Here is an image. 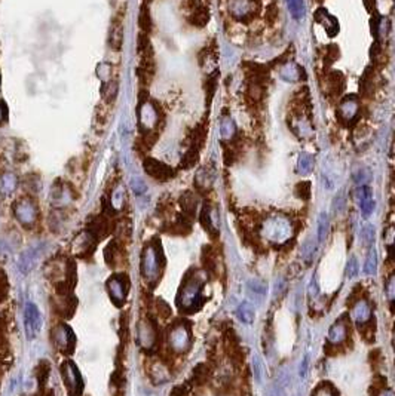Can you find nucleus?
<instances>
[{"mask_svg": "<svg viewBox=\"0 0 395 396\" xmlns=\"http://www.w3.org/2000/svg\"><path fill=\"white\" fill-rule=\"evenodd\" d=\"M128 288H129V284H128L126 276H123V274L112 276L107 281V290H108V294H110V298L115 301L116 306H122V303H125Z\"/></svg>", "mask_w": 395, "mask_h": 396, "instance_id": "5", "label": "nucleus"}, {"mask_svg": "<svg viewBox=\"0 0 395 396\" xmlns=\"http://www.w3.org/2000/svg\"><path fill=\"white\" fill-rule=\"evenodd\" d=\"M327 88L332 95H339L342 94L345 88V77L340 72H332L327 76Z\"/></svg>", "mask_w": 395, "mask_h": 396, "instance_id": "16", "label": "nucleus"}, {"mask_svg": "<svg viewBox=\"0 0 395 396\" xmlns=\"http://www.w3.org/2000/svg\"><path fill=\"white\" fill-rule=\"evenodd\" d=\"M199 220H201L202 227L210 233V236H211V238H215V236L218 235V231H217V229H215V226L213 224V215H211V206H210V205H204V206H202V211H201V217H199Z\"/></svg>", "mask_w": 395, "mask_h": 396, "instance_id": "18", "label": "nucleus"}, {"mask_svg": "<svg viewBox=\"0 0 395 396\" xmlns=\"http://www.w3.org/2000/svg\"><path fill=\"white\" fill-rule=\"evenodd\" d=\"M250 288H251V291H254L256 294H265L266 292V284H263V282H260V281H257V279H254V281H250Z\"/></svg>", "mask_w": 395, "mask_h": 396, "instance_id": "43", "label": "nucleus"}, {"mask_svg": "<svg viewBox=\"0 0 395 396\" xmlns=\"http://www.w3.org/2000/svg\"><path fill=\"white\" fill-rule=\"evenodd\" d=\"M358 260L355 257H350L349 261H348V266H346V276L348 277H355L358 274Z\"/></svg>", "mask_w": 395, "mask_h": 396, "instance_id": "40", "label": "nucleus"}, {"mask_svg": "<svg viewBox=\"0 0 395 396\" xmlns=\"http://www.w3.org/2000/svg\"><path fill=\"white\" fill-rule=\"evenodd\" d=\"M61 376L62 381L67 387V392L70 396H80L83 390V381L80 377V372L77 366L72 361H65L61 365Z\"/></svg>", "mask_w": 395, "mask_h": 396, "instance_id": "1", "label": "nucleus"}, {"mask_svg": "<svg viewBox=\"0 0 395 396\" xmlns=\"http://www.w3.org/2000/svg\"><path fill=\"white\" fill-rule=\"evenodd\" d=\"M220 134H222V138L223 139H232L233 135H235V123L232 119L229 118H225L222 123H220Z\"/></svg>", "mask_w": 395, "mask_h": 396, "instance_id": "27", "label": "nucleus"}, {"mask_svg": "<svg viewBox=\"0 0 395 396\" xmlns=\"http://www.w3.org/2000/svg\"><path fill=\"white\" fill-rule=\"evenodd\" d=\"M143 168H144L147 175H150L152 178L158 180V181H167L174 175L171 167H168L167 164H164L161 160H156L153 157H146L144 162H143Z\"/></svg>", "mask_w": 395, "mask_h": 396, "instance_id": "7", "label": "nucleus"}, {"mask_svg": "<svg viewBox=\"0 0 395 396\" xmlns=\"http://www.w3.org/2000/svg\"><path fill=\"white\" fill-rule=\"evenodd\" d=\"M214 183V171L210 167H202L196 172L195 185L199 192H208Z\"/></svg>", "mask_w": 395, "mask_h": 396, "instance_id": "13", "label": "nucleus"}, {"mask_svg": "<svg viewBox=\"0 0 395 396\" xmlns=\"http://www.w3.org/2000/svg\"><path fill=\"white\" fill-rule=\"evenodd\" d=\"M52 341L55 343L57 349L61 351L62 353H73L75 351V344H76V337L73 334L72 328L61 323V325H57L54 330H52Z\"/></svg>", "mask_w": 395, "mask_h": 396, "instance_id": "2", "label": "nucleus"}, {"mask_svg": "<svg viewBox=\"0 0 395 396\" xmlns=\"http://www.w3.org/2000/svg\"><path fill=\"white\" fill-rule=\"evenodd\" d=\"M236 316H238V319L244 322V323H253L254 319H256V313H254V309L251 307L250 303H247V301H244L241 305L238 306V309H236Z\"/></svg>", "mask_w": 395, "mask_h": 396, "instance_id": "21", "label": "nucleus"}, {"mask_svg": "<svg viewBox=\"0 0 395 396\" xmlns=\"http://www.w3.org/2000/svg\"><path fill=\"white\" fill-rule=\"evenodd\" d=\"M348 337V323H346V318H340L339 320H336L335 323L332 325L330 331H328V343L332 344H340L345 338Z\"/></svg>", "mask_w": 395, "mask_h": 396, "instance_id": "12", "label": "nucleus"}, {"mask_svg": "<svg viewBox=\"0 0 395 396\" xmlns=\"http://www.w3.org/2000/svg\"><path fill=\"white\" fill-rule=\"evenodd\" d=\"M208 379V368L205 364H198L193 369V381L198 386H202Z\"/></svg>", "mask_w": 395, "mask_h": 396, "instance_id": "29", "label": "nucleus"}, {"mask_svg": "<svg viewBox=\"0 0 395 396\" xmlns=\"http://www.w3.org/2000/svg\"><path fill=\"white\" fill-rule=\"evenodd\" d=\"M49 364L48 362H40L39 365H37V372H36V377H37V381H39V384L40 386H43L48 380V377H49Z\"/></svg>", "mask_w": 395, "mask_h": 396, "instance_id": "33", "label": "nucleus"}, {"mask_svg": "<svg viewBox=\"0 0 395 396\" xmlns=\"http://www.w3.org/2000/svg\"><path fill=\"white\" fill-rule=\"evenodd\" d=\"M158 310H159V313H161V316H164V318H167L169 316V313H171V310H169V307L168 305H165L162 300H159L158 301Z\"/></svg>", "mask_w": 395, "mask_h": 396, "instance_id": "45", "label": "nucleus"}, {"mask_svg": "<svg viewBox=\"0 0 395 396\" xmlns=\"http://www.w3.org/2000/svg\"><path fill=\"white\" fill-rule=\"evenodd\" d=\"M202 264L207 270L213 272L215 269V260H214V254L211 252L210 248H204V254H202Z\"/></svg>", "mask_w": 395, "mask_h": 396, "instance_id": "34", "label": "nucleus"}, {"mask_svg": "<svg viewBox=\"0 0 395 396\" xmlns=\"http://www.w3.org/2000/svg\"><path fill=\"white\" fill-rule=\"evenodd\" d=\"M156 340V331L155 327L149 322H140L138 325V341L144 347H152V344Z\"/></svg>", "mask_w": 395, "mask_h": 396, "instance_id": "14", "label": "nucleus"}, {"mask_svg": "<svg viewBox=\"0 0 395 396\" xmlns=\"http://www.w3.org/2000/svg\"><path fill=\"white\" fill-rule=\"evenodd\" d=\"M312 168H314V157H312L311 154H308V153L300 154L299 162H297V171H299V174L308 175V174L312 171Z\"/></svg>", "mask_w": 395, "mask_h": 396, "instance_id": "26", "label": "nucleus"}, {"mask_svg": "<svg viewBox=\"0 0 395 396\" xmlns=\"http://www.w3.org/2000/svg\"><path fill=\"white\" fill-rule=\"evenodd\" d=\"M278 12H279V9H278V6L275 5V3H272L269 8H268V14H266V16H268V19L269 21H274L275 18L278 16Z\"/></svg>", "mask_w": 395, "mask_h": 396, "instance_id": "46", "label": "nucleus"}, {"mask_svg": "<svg viewBox=\"0 0 395 396\" xmlns=\"http://www.w3.org/2000/svg\"><path fill=\"white\" fill-rule=\"evenodd\" d=\"M360 114V100L355 95H348L340 101V106L337 110L339 121L345 125H349L354 121H357Z\"/></svg>", "mask_w": 395, "mask_h": 396, "instance_id": "4", "label": "nucleus"}, {"mask_svg": "<svg viewBox=\"0 0 395 396\" xmlns=\"http://www.w3.org/2000/svg\"><path fill=\"white\" fill-rule=\"evenodd\" d=\"M168 340H169V346L174 351H186L189 347V344H190V331L183 323H179V325L172 327V330L169 331Z\"/></svg>", "mask_w": 395, "mask_h": 396, "instance_id": "8", "label": "nucleus"}, {"mask_svg": "<svg viewBox=\"0 0 395 396\" xmlns=\"http://www.w3.org/2000/svg\"><path fill=\"white\" fill-rule=\"evenodd\" d=\"M376 269H378V255H376V251L373 249L368 257L365 260L364 264V273L365 274H375L376 273Z\"/></svg>", "mask_w": 395, "mask_h": 396, "instance_id": "31", "label": "nucleus"}, {"mask_svg": "<svg viewBox=\"0 0 395 396\" xmlns=\"http://www.w3.org/2000/svg\"><path fill=\"white\" fill-rule=\"evenodd\" d=\"M354 316H355V320H357L358 325H363L365 322H368L371 319V310H370L368 305L365 301L358 300V303L354 309Z\"/></svg>", "mask_w": 395, "mask_h": 396, "instance_id": "20", "label": "nucleus"}, {"mask_svg": "<svg viewBox=\"0 0 395 396\" xmlns=\"http://www.w3.org/2000/svg\"><path fill=\"white\" fill-rule=\"evenodd\" d=\"M291 15L296 19H300L304 16V5L303 0H287Z\"/></svg>", "mask_w": 395, "mask_h": 396, "instance_id": "30", "label": "nucleus"}, {"mask_svg": "<svg viewBox=\"0 0 395 396\" xmlns=\"http://www.w3.org/2000/svg\"><path fill=\"white\" fill-rule=\"evenodd\" d=\"M198 203L199 202H198L196 195L192 193V192H186L180 198V205H182L183 211H184V215H187V217H193L196 214Z\"/></svg>", "mask_w": 395, "mask_h": 396, "instance_id": "17", "label": "nucleus"}, {"mask_svg": "<svg viewBox=\"0 0 395 396\" xmlns=\"http://www.w3.org/2000/svg\"><path fill=\"white\" fill-rule=\"evenodd\" d=\"M118 91H119V86L116 82H106L103 86H101V95H103V100L106 103H113L118 97Z\"/></svg>", "mask_w": 395, "mask_h": 396, "instance_id": "25", "label": "nucleus"}, {"mask_svg": "<svg viewBox=\"0 0 395 396\" xmlns=\"http://www.w3.org/2000/svg\"><path fill=\"white\" fill-rule=\"evenodd\" d=\"M108 43H110V46H112L115 51H119V49H121L122 43H123V30H122L121 24H113V27H112V30H110Z\"/></svg>", "mask_w": 395, "mask_h": 396, "instance_id": "24", "label": "nucleus"}, {"mask_svg": "<svg viewBox=\"0 0 395 396\" xmlns=\"http://www.w3.org/2000/svg\"><path fill=\"white\" fill-rule=\"evenodd\" d=\"M370 178H371V172L368 171V169H365V168H363V169H358L355 174H354V181L357 184H365L367 181H370Z\"/></svg>", "mask_w": 395, "mask_h": 396, "instance_id": "36", "label": "nucleus"}, {"mask_svg": "<svg viewBox=\"0 0 395 396\" xmlns=\"http://www.w3.org/2000/svg\"><path fill=\"white\" fill-rule=\"evenodd\" d=\"M370 198H371V190H370V187L361 185V187L357 190V199H358V202H363L365 199Z\"/></svg>", "mask_w": 395, "mask_h": 396, "instance_id": "44", "label": "nucleus"}, {"mask_svg": "<svg viewBox=\"0 0 395 396\" xmlns=\"http://www.w3.org/2000/svg\"><path fill=\"white\" fill-rule=\"evenodd\" d=\"M161 269V252L155 245H150L144 249L143 254V273L146 279H156Z\"/></svg>", "mask_w": 395, "mask_h": 396, "instance_id": "3", "label": "nucleus"}, {"mask_svg": "<svg viewBox=\"0 0 395 396\" xmlns=\"http://www.w3.org/2000/svg\"><path fill=\"white\" fill-rule=\"evenodd\" d=\"M375 236H376V231H375V227L371 224H367L364 229L361 230V238H363L365 245H373Z\"/></svg>", "mask_w": 395, "mask_h": 396, "instance_id": "35", "label": "nucleus"}, {"mask_svg": "<svg viewBox=\"0 0 395 396\" xmlns=\"http://www.w3.org/2000/svg\"><path fill=\"white\" fill-rule=\"evenodd\" d=\"M308 365H309V359H308V356H304L303 361H302V365H300V377H304V376H306Z\"/></svg>", "mask_w": 395, "mask_h": 396, "instance_id": "47", "label": "nucleus"}, {"mask_svg": "<svg viewBox=\"0 0 395 396\" xmlns=\"http://www.w3.org/2000/svg\"><path fill=\"white\" fill-rule=\"evenodd\" d=\"M24 328L29 340H33L36 335L39 334L42 328V316L40 312L33 303H27L24 309Z\"/></svg>", "mask_w": 395, "mask_h": 396, "instance_id": "6", "label": "nucleus"}, {"mask_svg": "<svg viewBox=\"0 0 395 396\" xmlns=\"http://www.w3.org/2000/svg\"><path fill=\"white\" fill-rule=\"evenodd\" d=\"M312 396H336L335 389L328 383H322L318 389L312 393Z\"/></svg>", "mask_w": 395, "mask_h": 396, "instance_id": "38", "label": "nucleus"}, {"mask_svg": "<svg viewBox=\"0 0 395 396\" xmlns=\"http://www.w3.org/2000/svg\"><path fill=\"white\" fill-rule=\"evenodd\" d=\"M131 189H133V192L137 195V196H140V195H143L146 190H147V187H146V184H144V181L141 180V178H133V181H131Z\"/></svg>", "mask_w": 395, "mask_h": 396, "instance_id": "39", "label": "nucleus"}, {"mask_svg": "<svg viewBox=\"0 0 395 396\" xmlns=\"http://www.w3.org/2000/svg\"><path fill=\"white\" fill-rule=\"evenodd\" d=\"M159 107L152 103H143L140 108V126H146V131L150 132V128L159 125Z\"/></svg>", "mask_w": 395, "mask_h": 396, "instance_id": "9", "label": "nucleus"}, {"mask_svg": "<svg viewBox=\"0 0 395 396\" xmlns=\"http://www.w3.org/2000/svg\"><path fill=\"white\" fill-rule=\"evenodd\" d=\"M279 76L282 77L286 82H290V83H293V82H300L302 77H303V68H302L300 65L294 64V62H287V64H284V65L281 67Z\"/></svg>", "mask_w": 395, "mask_h": 396, "instance_id": "15", "label": "nucleus"}, {"mask_svg": "<svg viewBox=\"0 0 395 396\" xmlns=\"http://www.w3.org/2000/svg\"><path fill=\"white\" fill-rule=\"evenodd\" d=\"M198 160H199V149L190 146V147L186 150V153L183 154L180 168H183V169H190V168H193L196 165Z\"/></svg>", "mask_w": 395, "mask_h": 396, "instance_id": "22", "label": "nucleus"}, {"mask_svg": "<svg viewBox=\"0 0 395 396\" xmlns=\"http://www.w3.org/2000/svg\"><path fill=\"white\" fill-rule=\"evenodd\" d=\"M373 89H375V79H373V72H371V67H367L364 72V75L360 80V92L364 95V97H370L373 94Z\"/></svg>", "mask_w": 395, "mask_h": 396, "instance_id": "19", "label": "nucleus"}, {"mask_svg": "<svg viewBox=\"0 0 395 396\" xmlns=\"http://www.w3.org/2000/svg\"><path fill=\"white\" fill-rule=\"evenodd\" d=\"M360 206H361L363 214L367 217V215H370V214L373 213V209H375V200H373V198L365 199L363 202H360Z\"/></svg>", "mask_w": 395, "mask_h": 396, "instance_id": "41", "label": "nucleus"}, {"mask_svg": "<svg viewBox=\"0 0 395 396\" xmlns=\"http://www.w3.org/2000/svg\"><path fill=\"white\" fill-rule=\"evenodd\" d=\"M296 195L302 199L311 198V183L309 181H302L296 185Z\"/></svg>", "mask_w": 395, "mask_h": 396, "instance_id": "37", "label": "nucleus"}, {"mask_svg": "<svg viewBox=\"0 0 395 396\" xmlns=\"http://www.w3.org/2000/svg\"><path fill=\"white\" fill-rule=\"evenodd\" d=\"M253 371H254V379L257 383H261V361L257 355L253 358Z\"/></svg>", "mask_w": 395, "mask_h": 396, "instance_id": "42", "label": "nucleus"}, {"mask_svg": "<svg viewBox=\"0 0 395 396\" xmlns=\"http://www.w3.org/2000/svg\"><path fill=\"white\" fill-rule=\"evenodd\" d=\"M315 21L325 29V31L328 33L330 37H335L336 34H337V31H339V21H337V18L330 15L327 9H324V8L317 9Z\"/></svg>", "mask_w": 395, "mask_h": 396, "instance_id": "10", "label": "nucleus"}, {"mask_svg": "<svg viewBox=\"0 0 395 396\" xmlns=\"http://www.w3.org/2000/svg\"><path fill=\"white\" fill-rule=\"evenodd\" d=\"M254 2L253 0H232L230 2V12L238 19H247V16L254 14Z\"/></svg>", "mask_w": 395, "mask_h": 396, "instance_id": "11", "label": "nucleus"}, {"mask_svg": "<svg viewBox=\"0 0 395 396\" xmlns=\"http://www.w3.org/2000/svg\"><path fill=\"white\" fill-rule=\"evenodd\" d=\"M189 21L193 24V26H198V27H204L207 22H208V9L204 8L202 5L196 8L195 11L190 12V18Z\"/></svg>", "mask_w": 395, "mask_h": 396, "instance_id": "23", "label": "nucleus"}, {"mask_svg": "<svg viewBox=\"0 0 395 396\" xmlns=\"http://www.w3.org/2000/svg\"><path fill=\"white\" fill-rule=\"evenodd\" d=\"M138 22H140V27H141V30L143 31H150V29H152V19H150V14H149V11L146 9V6L141 8Z\"/></svg>", "mask_w": 395, "mask_h": 396, "instance_id": "32", "label": "nucleus"}, {"mask_svg": "<svg viewBox=\"0 0 395 396\" xmlns=\"http://www.w3.org/2000/svg\"><path fill=\"white\" fill-rule=\"evenodd\" d=\"M328 227H330V223H328V215L325 213H321L318 218V241L319 242H324L325 238H327V233H328Z\"/></svg>", "mask_w": 395, "mask_h": 396, "instance_id": "28", "label": "nucleus"}, {"mask_svg": "<svg viewBox=\"0 0 395 396\" xmlns=\"http://www.w3.org/2000/svg\"><path fill=\"white\" fill-rule=\"evenodd\" d=\"M388 292H389V297L392 298V294H394V279L392 277L388 282Z\"/></svg>", "mask_w": 395, "mask_h": 396, "instance_id": "48", "label": "nucleus"}]
</instances>
